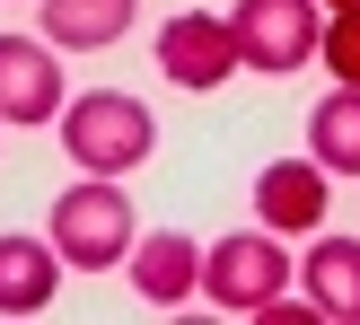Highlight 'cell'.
<instances>
[{
  "label": "cell",
  "mask_w": 360,
  "mask_h": 325,
  "mask_svg": "<svg viewBox=\"0 0 360 325\" xmlns=\"http://www.w3.org/2000/svg\"><path fill=\"white\" fill-rule=\"evenodd\" d=\"M299 273H308V299L326 325H360V238H316Z\"/></svg>",
  "instance_id": "10"
},
{
  "label": "cell",
  "mask_w": 360,
  "mask_h": 325,
  "mask_svg": "<svg viewBox=\"0 0 360 325\" xmlns=\"http://www.w3.org/2000/svg\"><path fill=\"white\" fill-rule=\"evenodd\" d=\"M158 123L141 97H123V88H88V97L62 106V150L79 158L88 176H132L141 158H150Z\"/></svg>",
  "instance_id": "2"
},
{
  "label": "cell",
  "mask_w": 360,
  "mask_h": 325,
  "mask_svg": "<svg viewBox=\"0 0 360 325\" xmlns=\"http://www.w3.org/2000/svg\"><path fill=\"white\" fill-rule=\"evenodd\" d=\"M229 35H238V70L281 79V70H299L316 53L326 9H316V0H238V9H229Z\"/></svg>",
  "instance_id": "3"
},
{
  "label": "cell",
  "mask_w": 360,
  "mask_h": 325,
  "mask_svg": "<svg viewBox=\"0 0 360 325\" xmlns=\"http://www.w3.org/2000/svg\"><path fill=\"white\" fill-rule=\"evenodd\" d=\"M308 158L326 176H360V88H334L308 115Z\"/></svg>",
  "instance_id": "12"
},
{
  "label": "cell",
  "mask_w": 360,
  "mask_h": 325,
  "mask_svg": "<svg viewBox=\"0 0 360 325\" xmlns=\"http://www.w3.org/2000/svg\"><path fill=\"white\" fill-rule=\"evenodd\" d=\"M132 291L150 299V308H185V299L202 291V246H193L185 229H150V238H132Z\"/></svg>",
  "instance_id": "7"
},
{
  "label": "cell",
  "mask_w": 360,
  "mask_h": 325,
  "mask_svg": "<svg viewBox=\"0 0 360 325\" xmlns=\"http://www.w3.org/2000/svg\"><path fill=\"white\" fill-rule=\"evenodd\" d=\"M326 167L316 158H273V167L255 176V211L264 229H326Z\"/></svg>",
  "instance_id": "8"
},
{
  "label": "cell",
  "mask_w": 360,
  "mask_h": 325,
  "mask_svg": "<svg viewBox=\"0 0 360 325\" xmlns=\"http://www.w3.org/2000/svg\"><path fill=\"white\" fill-rule=\"evenodd\" d=\"M290 273H299V264L273 246V229H238V238H220V246L202 255V299L229 308V317H255Z\"/></svg>",
  "instance_id": "4"
},
{
  "label": "cell",
  "mask_w": 360,
  "mask_h": 325,
  "mask_svg": "<svg viewBox=\"0 0 360 325\" xmlns=\"http://www.w3.org/2000/svg\"><path fill=\"white\" fill-rule=\"evenodd\" d=\"M316 53H326V70L343 88H360V9H326V35H316Z\"/></svg>",
  "instance_id": "13"
},
{
  "label": "cell",
  "mask_w": 360,
  "mask_h": 325,
  "mask_svg": "<svg viewBox=\"0 0 360 325\" xmlns=\"http://www.w3.org/2000/svg\"><path fill=\"white\" fill-rule=\"evenodd\" d=\"M316 9H360V0H316Z\"/></svg>",
  "instance_id": "14"
},
{
  "label": "cell",
  "mask_w": 360,
  "mask_h": 325,
  "mask_svg": "<svg viewBox=\"0 0 360 325\" xmlns=\"http://www.w3.org/2000/svg\"><path fill=\"white\" fill-rule=\"evenodd\" d=\"M53 291H62V255L44 238H0V317H44Z\"/></svg>",
  "instance_id": "9"
},
{
  "label": "cell",
  "mask_w": 360,
  "mask_h": 325,
  "mask_svg": "<svg viewBox=\"0 0 360 325\" xmlns=\"http://www.w3.org/2000/svg\"><path fill=\"white\" fill-rule=\"evenodd\" d=\"M62 62L44 53V35H0V123H35L44 132L62 115Z\"/></svg>",
  "instance_id": "5"
},
{
  "label": "cell",
  "mask_w": 360,
  "mask_h": 325,
  "mask_svg": "<svg viewBox=\"0 0 360 325\" xmlns=\"http://www.w3.org/2000/svg\"><path fill=\"white\" fill-rule=\"evenodd\" d=\"M158 70H167L176 88H220L229 70H238V35H229V18H202V9L167 18V27H158Z\"/></svg>",
  "instance_id": "6"
},
{
  "label": "cell",
  "mask_w": 360,
  "mask_h": 325,
  "mask_svg": "<svg viewBox=\"0 0 360 325\" xmlns=\"http://www.w3.org/2000/svg\"><path fill=\"white\" fill-rule=\"evenodd\" d=\"M132 27V0H44V44L53 53H97Z\"/></svg>",
  "instance_id": "11"
},
{
  "label": "cell",
  "mask_w": 360,
  "mask_h": 325,
  "mask_svg": "<svg viewBox=\"0 0 360 325\" xmlns=\"http://www.w3.org/2000/svg\"><path fill=\"white\" fill-rule=\"evenodd\" d=\"M132 193H115V176H88V185H70L62 203H53V255L70 264V273H115V264H132Z\"/></svg>",
  "instance_id": "1"
}]
</instances>
